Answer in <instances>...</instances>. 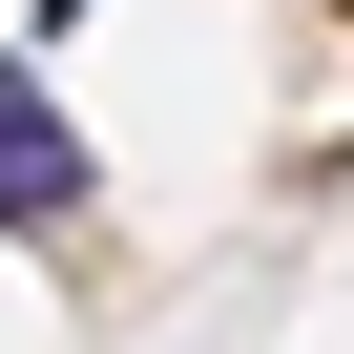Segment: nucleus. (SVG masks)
Listing matches in <instances>:
<instances>
[{
    "label": "nucleus",
    "instance_id": "f257e3e1",
    "mask_svg": "<svg viewBox=\"0 0 354 354\" xmlns=\"http://www.w3.org/2000/svg\"><path fill=\"white\" fill-rule=\"evenodd\" d=\"M84 188H104V167H84V125H63V84H42V42L21 63H0V230H84Z\"/></svg>",
    "mask_w": 354,
    "mask_h": 354
}]
</instances>
